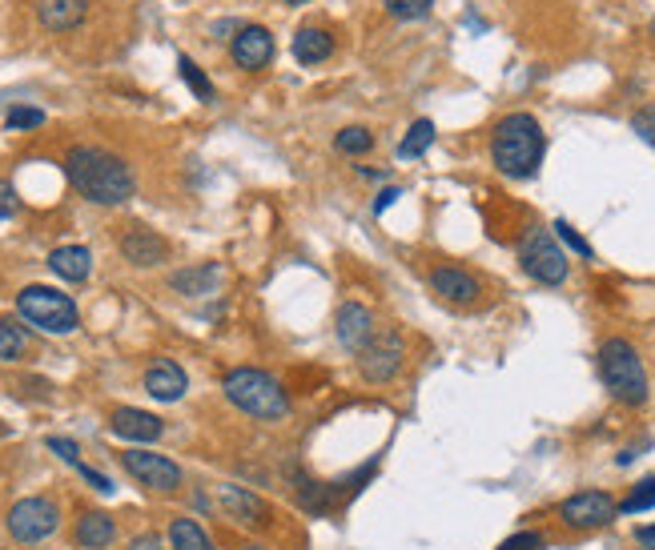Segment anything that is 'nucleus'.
<instances>
[{"label": "nucleus", "mask_w": 655, "mask_h": 550, "mask_svg": "<svg viewBox=\"0 0 655 550\" xmlns=\"http://www.w3.org/2000/svg\"><path fill=\"white\" fill-rule=\"evenodd\" d=\"M282 4H289V9H301V4H310V0H282Z\"/></svg>", "instance_id": "nucleus-41"}, {"label": "nucleus", "mask_w": 655, "mask_h": 550, "mask_svg": "<svg viewBox=\"0 0 655 550\" xmlns=\"http://www.w3.org/2000/svg\"><path fill=\"white\" fill-rule=\"evenodd\" d=\"M600 378L619 407L640 410L647 407V398H652L647 366H643L640 350H635L628 338H607L600 346Z\"/></svg>", "instance_id": "nucleus-3"}, {"label": "nucleus", "mask_w": 655, "mask_h": 550, "mask_svg": "<svg viewBox=\"0 0 655 550\" xmlns=\"http://www.w3.org/2000/svg\"><path fill=\"white\" fill-rule=\"evenodd\" d=\"M21 210V197H16V189L4 177H0V222H9L13 213Z\"/></svg>", "instance_id": "nucleus-36"}, {"label": "nucleus", "mask_w": 655, "mask_h": 550, "mask_svg": "<svg viewBox=\"0 0 655 550\" xmlns=\"http://www.w3.org/2000/svg\"><path fill=\"white\" fill-rule=\"evenodd\" d=\"M77 474H81V478H85V483L92 486V490H101V495H109V490H113V483H109L106 474H101V471H92V466H85V462H81V466H77Z\"/></svg>", "instance_id": "nucleus-37"}, {"label": "nucleus", "mask_w": 655, "mask_h": 550, "mask_svg": "<svg viewBox=\"0 0 655 550\" xmlns=\"http://www.w3.org/2000/svg\"><path fill=\"white\" fill-rule=\"evenodd\" d=\"M65 173L73 189L92 205H125L137 189V177L118 153L97 145H73L65 158Z\"/></svg>", "instance_id": "nucleus-1"}, {"label": "nucleus", "mask_w": 655, "mask_h": 550, "mask_svg": "<svg viewBox=\"0 0 655 550\" xmlns=\"http://www.w3.org/2000/svg\"><path fill=\"white\" fill-rule=\"evenodd\" d=\"M616 514L619 502L607 490H579V495L559 502V523L567 530H600V526L616 523Z\"/></svg>", "instance_id": "nucleus-10"}, {"label": "nucleus", "mask_w": 655, "mask_h": 550, "mask_svg": "<svg viewBox=\"0 0 655 550\" xmlns=\"http://www.w3.org/2000/svg\"><path fill=\"white\" fill-rule=\"evenodd\" d=\"M555 237H559V246H567L571 253H579L583 262H591L595 253H591V246L583 241V234H579L576 225H567V222H555Z\"/></svg>", "instance_id": "nucleus-32"}, {"label": "nucleus", "mask_w": 655, "mask_h": 550, "mask_svg": "<svg viewBox=\"0 0 655 550\" xmlns=\"http://www.w3.org/2000/svg\"><path fill=\"white\" fill-rule=\"evenodd\" d=\"M218 277H222V270H218L213 262H206V265H189V270H177V274L170 277V286L177 289V293H185V298H201V293H213Z\"/></svg>", "instance_id": "nucleus-23"}, {"label": "nucleus", "mask_w": 655, "mask_h": 550, "mask_svg": "<svg viewBox=\"0 0 655 550\" xmlns=\"http://www.w3.org/2000/svg\"><path fill=\"white\" fill-rule=\"evenodd\" d=\"M222 390L230 398V407H237L242 414L258 422H282L289 414V393L286 386L265 374L258 366H237L222 378Z\"/></svg>", "instance_id": "nucleus-4"}, {"label": "nucleus", "mask_w": 655, "mask_h": 550, "mask_svg": "<svg viewBox=\"0 0 655 550\" xmlns=\"http://www.w3.org/2000/svg\"><path fill=\"white\" fill-rule=\"evenodd\" d=\"M218 502H222V511L242 526H254V530H262L270 526V507H265V498H258L254 490L237 483H222L218 486Z\"/></svg>", "instance_id": "nucleus-13"}, {"label": "nucleus", "mask_w": 655, "mask_h": 550, "mask_svg": "<svg viewBox=\"0 0 655 550\" xmlns=\"http://www.w3.org/2000/svg\"><path fill=\"white\" fill-rule=\"evenodd\" d=\"M498 550H547V535L543 530H519V535L503 538Z\"/></svg>", "instance_id": "nucleus-33"}, {"label": "nucleus", "mask_w": 655, "mask_h": 550, "mask_svg": "<svg viewBox=\"0 0 655 550\" xmlns=\"http://www.w3.org/2000/svg\"><path fill=\"white\" fill-rule=\"evenodd\" d=\"M4 526H9V535H13L16 542L33 547V542H45V538L57 535V526H61V507H57L53 498H40V495L21 498V502H13V511H9Z\"/></svg>", "instance_id": "nucleus-8"}, {"label": "nucleus", "mask_w": 655, "mask_h": 550, "mask_svg": "<svg viewBox=\"0 0 655 550\" xmlns=\"http://www.w3.org/2000/svg\"><path fill=\"white\" fill-rule=\"evenodd\" d=\"M519 265H523L527 277H535L539 286H564L567 274H571V262H567V249L559 246V237H551L539 225H531L519 237Z\"/></svg>", "instance_id": "nucleus-6"}, {"label": "nucleus", "mask_w": 655, "mask_h": 550, "mask_svg": "<svg viewBox=\"0 0 655 550\" xmlns=\"http://www.w3.org/2000/svg\"><path fill=\"white\" fill-rule=\"evenodd\" d=\"M28 354V329L13 317H0V362H21Z\"/></svg>", "instance_id": "nucleus-25"}, {"label": "nucleus", "mask_w": 655, "mask_h": 550, "mask_svg": "<svg viewBox=\"0 0 655 550\" xmlns=\"http://www.w3.org/2000/svg\"><path fill=\"white\" fill-rule=\"evenodd\" d=\"M145 390H149V398H158V402H182L185 390H189V374L173 358H158V362H149V370H145Z\"/></svg>", "instance_id": "nucleus-17"}, {"label": "nucleus", "mask_w": 655, "mask_h": 550, "mask_svg": "<svg viewBox=\"0 0 655 550\" xmlns=\"http://www.w3.org/2000/svg\"><path fill=\"white\" fill-rule=\"evenodd\" d=\"M403 362H407V341L391 326H379L370 334L367 346L358 350V374H362V382H370V386H382V382L398 378Z\"/></svg>", "instance_id": "nucleus-7"}, {"label": "nucleus", "mask_w": 655, "mask_h": 550, "mask_svg": "<svg viewBox=\"0 0 655 550\" xmlns=\"http://www.w3.org/2000/svg\"><path fill=\"white\" fill-rule=\"evenodd\" d=\"M289 49H294V61H298V65H322V61L334 57V37H330L326 28L306 25L294 33V45H289Z\"/></svg>", "instance_id": "nucleus-20"}, {"label": "nucleus", "mask_w": 655, "mask_h": 550, "mask_svg": "<svg viewBox=\"0 0 655 550\" xmlns=\"http://www.w3.org/2000/svg\"><path fill=\"white\" fill-rule=\"evenodd\" d=\"M85 13H89V0H45L37 9L40 25L49 33H73L85 21Z\"/></svg>", "instance_id": "nucleus-19"}, {"label": "nucleus", "mask_w": 655, "mask_h": 550, "mask_svg": "<svg viewBox=\"0 0 655 550\" xmlns=\"http://www.w3.org/2000/svg\"><path fill=\"white\" fill-rule=\"evenodd\" d=\"M177 73H182V80H185V85H189V89H194L197 101H213V80L206 77L201 68H197L194 57H185V53L177 57Z\"/></svg>", "instance_id": "nucleus-28"}, {"label": "nucleus", "mask_w": 655, "mask_h": 550, "mask_svg": "<svg viewBox=\"0 0 655 550\" xmlns=\"http://www.w3.org/2000/svg\"><path fill=\"white\" fill-rule=\"evenodd\" d=\"M635 538H640L643 550H655V526H640V530H635Z\"/></svg>", "instance_id": "nucleus-40"}, {"label": "nucleus", "mask_w": 655, "mask_h": 550, "mask_svg": "<svg viewBox=\"0 0 655 550\" xmlns=\"http://www.w3.org/2000/svg\"><path fill=\"white\" fill-rule=\"evenodd\" d=\"M294 490H298V507L310 514H330L334 511V502L342 498V490L334 483H318V478H298L294 483Z\"/></svg>", "instance_id": "nucleus-22"}, {"label": "nucleus", "mask_w": 655, "mask_h": 550, "mask_svg": "<svg viewBox=\"0 0 655 550\" xmlns=\"http://www.w3.org/2000/svg\"><path fill=\"white\" fill-rule=\"evenodd\" d=\"M121 253H125V262L137 265V270H153V265L170 262V241H165L158 229H149V225H133V229H125V237H121Z\"/></svg>", "instance_id": "nucleus-14"}, {"label": "nucleus", "mask_w": 655, "mask_h": 550, "mask_svg": "<svg viewBox=\"0 0 655 550\" xmlns=\"http://www.w3.org/2000/svg\"><path fill=\"white\" fill-rule=\"evenodd\" d=\"M434 145V121H427V117H419L415 125L407 129V137L398 141V158L403 161H419L427 149Z\"/></svg>", "instance_id": "nucleus-26"}, {"label": "nucleus", "mask_w": 655, "mask_h": 550, "mask_svg": "<svg viewBox=\"0 0 655 550\" xmlns=\"http://www.w3.org/2000/svg\"><path fill=\"white\" fill-rule=\"evenodd\" d=\"M374 329H379V322H374V314H370L362 302H342L338 305V314H334V334H338V341L350 350V354H358V350L367 346Z\"/></svg>", "instance_id": "nucleus-15"}, {"label": "nucleus", "mask_w": 655, "mask_h": 550, "mask_svg": "<svg viewBox=\"0 0 655 550\" xmlns=\"http://www.w3.org/2000/svg\"><path fill=\"white\" fill-rule=\"evenodd\" d=\"M547 153V133L531 113H507L491 133V161L498 173H507L515 182L535 177Z\"/></svg>", "instance_id": "nucleus-2"}, {"label": "nucleus", "mask_w": 655, "mask_h": 550, "mask_svg": "<svg viewBox=\"0 0 655 550\" xmlns=\"http://www.w3.org/2000/svg\"><path fill=\"white\" fill-rule=\"evenodd\" d=\"M170 547L173 550H213V538L206 535V526L194 523V518H173Z\"/></svg>", "instance_id": "nucleus-24"}, {"label": "nucleus", "mask_w": 655, "mask_h": 550, "mask_svg": "<svg viewBox=\"0 0 655 550\" xmlns=\"http://www.w3.org/2000/svg\"><path fill=\"white\" fill-rule=\"evenodd\" d=\"M45 446H49V450H53L61 462H69V466H81V450H77V442H73V438H49Z\"/></svg>", "instance_id": "nucleus-35"}, {"label": "nucleus", "mask_w": 655, "mask_h": 550, "mask_svg": "<svg viewBox=\"0 0 655 550\" xmlns=\"http://www.w3.org/2000/svg\"><path fill=\"white\" fill-rule=\"evenodd\" d=\"M334 149L346 153V158H362V153L374 149V133H370L367 125H346V129H338V137H334Z\"/></svg>", "instance_id": "nucleus-27"}, {"label": "nucleus", "mask_w": 655, "mask_h": 550, "mask_svg": "<svg viewBox=\"0 0 655 550\" xmlns=\"http://www.w3.org/2000/svg\"><path fill=\"white\" fill-rule=\"evenodd\" d=\"M230 57L242 73H262L274 61V37L262 25H242L230 40Z\"/></svg>", "instance_id": "nucleus-11"}, {"label": "nucleus", "mask_w": 655, "mask_h": 550, "mask_svg": "<svg viewBox=\"0 0 655 550\" xmlns=\"http://www.w3.org/2000/svg\"><path fill=\"white\" fill-rule=\"evenodd\" d=\"M631 129L640 133V141L655 145V105H643L635 117H631Z\"/></svg>", "instance_id": "nucleus-34"}, {"label": "nucleus", "mask_w": 655, "mask_h": 550, "mask_svg": "<svg viewBox=\"0 0 655 550\" xmlns=\"http://www.w3.org/2000/svg\"><path fill=\"white\" fill-rule=\"evenodd\" d=\"M4 125H9L13 133L40 129V125H45V109H37V105H13V109H9V117H4Z\"/></svg>", "instance_id": "nucleus-30"}, {"label": "nucleus", "mask_w": 655, "mask_h": 550, "mask_svg": "<svg viewBox=\"0 0 655 550\" xmlns=\"http://www.w3.org/2000/svg\"><path fill=\"white\" fill-rule=\"evenodd\" d=\"M121 466L129 474L133 483H141L145 490H153V495H173V490H182V466L165 454H149V450H121Z\"/></svg>", "instance_id": "nucleus-9"}, {"label": "nucleus", "mask_w": 655, "mask_h": 550, "mask_svg": "<svg viewBox=\"0 0 655 550\" xmlns=\"http://www.w3.org/2000/svg\"><path fill=\"white\" fill-rule=\"evenodd\" d=\"M431 289L450 305H474L483 298V282L471 270H462V265H434Z\"/></svg>", "instance_id": "nucleus-12"}, {"label": "nucleus", "mask_w": 655, "mask_h": 550, "mask_svg": "<svg viewBox=\"0 0 655 550\" xmlns=\"http://www.w3.org/2000/svg\"><path fill=\"white\" fill-rule=\"evenodd\" d=\"M242 550H265V547H262V542H246Z\"/></svg>", "instance_id": "nucleus-42"}, {"label": "nucleus", "mask_w": 655, "mask_h": 550, "mask_svg": "<svg viewBox=\"0 0 655 550\" xmlns=\"http://www.w3.org/2000/svg\"><path fill=\"white\" fill-rule=\"evenodd\" d=\"M652 33H655V25H652Z\"/></svg>", "instance_id": "nucleus-43"}, {"label": "nucleus", "mask_w": 655, "mask_h": 550, "mask_svg": "<svg viewBox=\"0 0 655 550\" xmlns=\"http://www.w3.org/2000/svg\"><path fill=\"white\" fill-rule=\"evenodd\" d=\"M398 197H403V189H398V185H386V189L379 193V201L370 205V213H374V217H379V213H386V210L394 205V201H398Z\"/></svg>", "instance_id": "nucleus-38"}, {"label": "nucleus", "mask_w": 655, "mask_h": 550, "mask_svg": "<svg viewBox=\"0 0 655 550\" xmlns=\"http://www.w3.org/2000/svg\"><path fill=\"white\" fill-rule=\"evenodd\" d=\"M113 538H118V523L106 511H85L77 518V530H73V542L85 550H106L113 547Z\"/></svg>", "instance_id": "nucleus-18"}, {"label": "nucleus", "mask_w": 655, "mask_h": 550, "mask_svg": "<svg viewBox=\"0 0 655 550\" xmlns=\"http://www.w3.org/2000/svg\"><path fill=\"white\" fill-rule=\"evenodd\" d=\"M16 314L45 334H73L81 326L77 302L53 286H25L16 293Z\"/></svg>", "instance_id": "nucleus-5"}, {"label": "nucleus", "mask_w": 655, "mask_h": 550, "mask_svg": "<svg viewBox=\"0 0 655 550\" xmlns=\"http://www.w3.org/2000/svg\"><path fill=\"white\" fill-rule=\"evenodd\" d=\"M129 550H165V542H161V535H153V530H145V535L133 538Z\"/></svg>", "instance_id": "nucleus-39"}, {"label": "nucleus", "mask_w": 655, "mask_h": 550, "mask_svg": "<svg viewBox=\"0 0 655 550\" xmlns=\"http://www.w3.org/2000/svg\"><path fill=\"white\" fill-rule=\"evenodd\" d=\"M109 430L125 438V442H158L161 434H165V422L158 414H149V410H137V407H118L109 414Z\"/></svg>", "instance_id": "nucleus-16"}, {"label": "nucleus", "mask_w": 655, "mask_h": 550, "mask_svg": "<svg viewBox=\"0 0 655 550\" xmlns=\"http://www.w3.org/2000/svg\"><path fill=\"white\" fill-rule=\"evenodd\" d=\"M643 511H655V474L631 486L628 498L619 502V514H643Z\"/></svg>", "instance_id": "nucleus-29"}, {"label": "nucleus", "mask_w": 655, "mask_h": 550, "mask_svg": "<svg viewBox=\"0 0 655 550\" xmlns=\"http://www.w3.org/2000/svg\"><path fill=\"white\" fill-rule=\"evenodd\" d=\"M49 270L65 282H89L92 274V253L85 246H57L49 253Z\"/></svg>", "instance_id": "nucleus-21"}, {"label": "nucleus", "mask_w": 655, "mask_h": 550, "mask_svg": "<svg viewBox=\"0 0 655 550\" xmlns=\"http://www.w3.org/2000/svg\"><path fill=\"white\" fill-rule=\"evenodd\" d=\"M386 4V13L398 16V21H422V16H431L434 0H382Z\"/></svg>", "instance_id": "nucleus-31"}]
</instances>
